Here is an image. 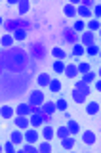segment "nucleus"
I'll list each match as a JSON object with an SVG mask.
<instances>
[{
	"label": "nucleus",
	"instance_id": "32",
	"mask_svg": "<svg viewBox=\"0 0 101 153\" xmlns=\"http://www.w3.org/2000/svg\"><path fill=\"white\" fill-rule=\"evenodd\" d=\"M12 36H13V40H15V42H25L27 36H29V33L25 31V29H15V31L12 33Z\"/></svg>",
	"mask_w": 101,
	"mask_h": 153
},
{
	"label": "nucleus",
	"instance_id": "3",
	"mask_svg": "<svg viewBox=\"0 0 101 153\" xmlns=\"http://www.w3.org/2000/svg\"><path fill=\"white\" fill-rule=\"evenodd\" d=\"M99 111H101V103H99L97 96L86 100V103H84V115L86 117H97Z\"/></svg>",
	"mask_w": 101,
	"mask_h": 153
},
{
	"label": "nucleus",
	"instance_id": "6",
	"mask_svg": "<svg viewBox=\"0 0 101 153\" xmlns=\"http://www.w3.org/2000/svg\"><path fill=\"white\" fill-rule=\"evenodd\" d=\"M54 79L48 71H40L36 76H35V84H36V88H40V90H46L48 88V84H50V80Z\"/></svg>",
	"mask_w": 101,
	"mask_h": 153
},
{
	"label": "nucleus",
	"instance_id": "18",
	"mask_svg": "<svg viewBox=\"0 0 101 153\" xmlns=\"http://www.w3.org/2000/svg\"><path fill=\"white\" fill-rule=\"evenodd\" d=\"M12 124L19 130H25V128L31 126V121H29V117H23V115H15V117L12 119Z\"/></svg>",
	"mask_w": 101,
	"mask_h": 153
},
{
	"label": "nucleus",
	"instance_id": "34",
	"mask_svg": "<svg viewBox=\"0 0 101 153\" xmlns=\"http://www.w3.org/2000/svg\"><path fill=\"white\" fill-rule=\"evenodd\" d=\"M73 31L78 33V35L84 33L86 31V21H82V19H74V21H73Z\"/></svg>",
	"mask_w": 101,
	"mask_h": 153
},
{
	"label": "nucleus",
	"instance_id": "15",
	"mask_svg": "<svg viewBox=\"0 0 101 153\" xmlns=\"http://www.w3.org/2000/svg\"><path fill=\"white\" fill-rule=\"evenodd\" d=\"M54 102H55V109H57V113L67 111V109H69V105H71L69 98H67L65 94H57V98L54 100Z\"/></svg>",
	"mask_w": 101,
	"mask_h": 153
},
{
	"label": "nucleus",
	"instance_id": "10",
	"mask_svg": "<svg viewBox=\"0 0 101 153\" xmlns=\"http://www.w3.org/2000/svg\"><path fill=\"white\" fill-rule=\"evenodd\" d=\"M46 90H48L50 94H54V96L63 94V80H61V76H54V79L50 80V84H48Z\"/></svg>",
	"mask_w": 101,
	"mask_h": 153
},
{
	"label": "nucleus",
	"instance_id": "17",
	"mask_svg": "<svg viewBox=\"0 0 101 153\" xmlns=\"http://www.w3.org/2000/svg\"><path fill=\"white\" fill-rule=\"evenodd\" d=\"M69 57L71 59H84V46L80 44V42L73 44L71 50H69Z\"/></svg>",
	"mask_w": 101,
	"mask_h": 153
},
{
	"label": "nucleus",
	"instance_id": "19",
	"mask_svg": "<svg viewBox=\"0 0 101 153\" xmlns=\"http://www.w3.org/2000/svg\"><path fill=\"white\" fill-rule=\"evenodd\" d=\"M40 111L44 113V115H48V117H54V115L57 113V109H55V102H54V100H48V98H46V102L40 105Z\"/></svg>",
	"mask_w": 101,
	"mask_h": 153
},
{
	"label": "nucleus",
	"instance_id": "14",
	"mask_svg": "<svg viewBox=\"0 0 101 153\" xmlns=\"http://www.w3.org/2000/svg\"><path fill=\"white\" fill-rule=\"evenodd\" d=\"M71 88H76V90H80L86 98H92V86L90 84H84L80 79H74L73 82H71Z\"/></svg>",
	"mask_w": 101,
	"mask_h": 153
},
{
	"label": "nucleus",
	"instance_id": "29",
	"mask_svg": "<svg viewBox=\"0 0 101 153\" xmlns=\"http://www.w3.org/2000/svg\"><path fill=\"white\" fill-rule=\"evenodd\" d=\"M63 16L67 17V19H73V21H74V19H76V8L73 6V4H63Z\"/></svg>",
	"mask_w": 101,
	"mask_h": 153
},
{
	"label": "nucleus",
	"instance_id": "8",
	"mask_svg": "<svg viewBox=\"0 0 101 153\" xmlns=\"http://www.w3.org/2000/svg\"><path fill=\"white\" fill-rule=\"evenodd\" d=\"M78 42L82 46H92V44H99L97 42V35L92 31H84V33H80V36H78Z\"/></svg>",
	"mask_w": 101,
	"mask_h": 153
},
{
	"label": "nucleus",
	"instance_id": "25",
	"mask_svg": "<svg viewBox=\"0 0 101 153\" xmlns=\"http://www.w3.org/2000/svg\"><path fill=\"white\" fill-rule=\"evenodd\" d=\"M76 71H78V75H84V73H88V71H92V61L78 59V63H76Z\"/></svg>",
	"mask_w": 101,
	"mask_h": 153
},
{
	"label": "nucleus",
	"instance_id": "35",
	"mask_svg": "<svg viewBox=\"0 0 101 153\" xmlns=\"http://www.w3.org/2000/svg\"><path fill=\"white\" fill-rule=\"evenodd\" d=\"M19 151H25V153H38V147H36V143H27V142H23V146L19 147Z\"/></svg>",
	"mask_w": 101,
	"mask_h": 153
},
{
	"label": "nucleus",
	"instance_id": "13",
	"mask_svg": "<svg viewBox=\"0 0 101 153\" xmlns=\"http://www.w3.org/2000/svg\"><path fill=\"white\" fill-rule=\"evenodd\" d=\"M67 98H69V102H73V103H76V105H84L86 100H88L82 92H80V90H76V88H71Z\"/></svg>",
	"mask_w": 101,
	"mask_h": 153
},
{
	"label": "nucleus",
	"instance_id": "5",
	"mask_svg": "<svg viewBox=\"0 0 101 153\" xmlns=\"http://www.w3.org/2000/svg\"><path fill=\"white\" fill-rule=\"evenodd\" d=\"M13 117H15V109H13V105H10V103H2V105H0V121L12 123Z\"/></svg>",
	"mask_w": 101,
	"mask_h": 153
},
{
	"label": "nucleus",
	"instance_id": "33",
	"mask_svg": "<svg viewBox=\"0 0 101 153\" xmlns=\"http://www.w3.org/2000/svg\"><path fill=\"white\" fill-rule=\"evenodd\" d=\"M2 149H4V153H15V151H19V149H17V146H15V143H12V142L8 140V138L2 142Z\"/></svg>",
	"mask_w": 101,
	"mask_h": 153
},
{
	"label": "nucleus",
	"instance_id": "23",
	"mask_svg": "<svg viewBox=\"0 0 101 153\" xmlns=\"http://www.w3.org/2000/svg\"><path fill=\"white\" fill-rule=\"evenodd\" d=\"M15 44V40H13L12 33H2L0 35V48H12Z\"/></svg>",
	"mask_w": 101,
	"mask_h": 153
},
{
	"label": "nucleus",
	"instance_id": "37",
	"mask_svg": "<svg viewBox=\"0 0 101 153\" xmlns=\"http://www.w3.org/2000/svg\"><path fill=\"white\" fill-rule=\"evenodd\" d=\"M17 2H19V0H10L8 6H15V8H17Z\"/></svg>",
	"mask_w": 101,
	"mask_h": 153
},
{
	"label": "nucleus",
	"instance_id": "26",
	"mask_svg": "<svg viewBox=\"0 0 101 153\" xmlns=\"http://www.w3.org/2000/svg\"><path fill=\"white\" fill-rule=\"evenodd\" d=\"M99 56V44H92V46H84V57L92 59V57Z\"/></svg>",
	"mask_w": 101,
	"mask_h": 153
},
{
	"label": "nucleus",
	"instance_id": "38",
	"mask_svg": "<svg viewBox=\"0 0 101 153\" xmlns=\"http://www.w3.org/2000/svg\"><path fill=\"white\" fill-rule=\"evenodd\" d=\"M2 25H4V17L0 16V27H2Z\"/></svg>",
	"mask_w": 101,
	"mask_h": 153
},
{
	"label": "nucleus",
	"instance_id": "31",
	"mask_svg": "<svg viewBox=\"0 0 101 153\" xmlns=\"http://www.w3.org/2000/svg\"><path fill=\"white\" fill-rule=\"evenodd\" d=\"M99 29H101L99 19H88V21H86V31H92V33H95V35H97Z\"/></svg>",
	"mask_w": 101,
	"mask_h": 153
},
{
	"label": "nucleus",
	"instance_id": "16",
	"mask_svg": "<svg viewBox=\"0 0 101 153\" xmlns=\"http://www.w3.org/2000/svg\"><path fill=\"white\" fill-rule=\"evenodd\" d=\"M76 140H78V138H74V136H67V138H63V140H57V142H59V149L73 151L76 147Z\"/></svg>",
	"mask_w": 101,
	"mask_h": 153
},
{
	"label": "nucleus",
	"instance_id": "11",
	"mask_svg": "<svg viewBox=\"0 0 101 153\" xmlns=\"http://www.w3.org/2000/svg\"><path fill=\"white\" fill-rule=\"evenodd\" d=\"M65 124H67V128H69L71 136L78 138V134L82 132V124H80V121H76L74 117H71V119H67V121H65Z\"/></svg>",
	"mask_w": 101,
	"mask_h": 153
},
{
	"label": "nucleus",
	"instance_id": "2",
	"mask_svg": "<svg viewBox=\"0 0 101 153\" xmlns=\"http://www.w3.org/2000/svg\"><path fill=\"white\" fill-rule=\"evenodd\" d=\"M44 102H46V92L40 90V88H32L31 92L27 94V103L31 105V107H40Z\"/></svg>",
	"mask_w": 101,
	"mask_h": 153
},
{
	"label": "nucleus",
	"instance_id": "24",
	"mask_svg": "<svg viewBox=\"0 0 101 153\" xmlns=\"http://www.w3.org/2000/svg\"><path fill=\"white\" fill-rule=\"evenodd\" d=\"M67 136H71L67 124H65V123L57 124V126H55V140H63V138H67Z\"/></svg>",
	"mask_w": 101,
	"mask_h": 153
},
{
	"label": "nucleus",
	"instance_id": "12",
	"mask_svg": "<svg viewBox=\"0 0 101 153\" xmlns=\"http://www.w3.org/2000/svg\"><path fill=\"white\" fill-rule=\"evenodd\" d=\"M78 71H76V63H73V61H69L65 67V71H63V79L65 80H69V82H73L74 79H78Z\"/></svg>",
	"mask_w": 101,
	"mask_h": 153
},
{
	"label": "nucleus",
	"instance_id": "20",
	"mask_svg": "<svg viewBox=\"0 0 101 153\" xmlns=\"http://www.w3.org/2000/svg\"><path fill=\"white\" fill-rule=\"evenodd\" d=\"M65 67H67V61H65V59H54V61H52V75L63 76Z\"/></svg>",
	"mask_w": 101,
	"mask_h": 153
},
{
	"label": "nucleus",
	"instance_id": "39",
	"mask_svg": "<svg viewBox=\"0 0 101 153\" xmlns=\"http://www.w3.org/2000/svg\"><path fill=\"white\" fill-rule=\"evenodd\" d=\"M0 134H2V126H0Z\"/></svg>",
	"mask_w": 101,
	"mask_h": 153
},
{
	"label": "nucleus",
	"instance_id": "27",
	"mask_svg": "<svg viewBox=\"0 0 101 153\" xmlns=\"http://www.w3.org/2000/svg\"><path fill=\"white\" fill-rule=\"evenodd\" d=\"M36 147H38V153H52L54 151V143L48 142V140H40L36 143Z\"/></svg>",
	"mask_w": 101,
	"mask_h": 153
},
{
	"label": "nucleus",
	"instance_id": "36",
	"mask_svg": "<svg viewBox=\"0 0 101 153\" xmlns=\"http://www.w3.org/2000/svg\"><path fill=\"white\" fill-rule=\"evenodd\" d=\"M92 88H94V94H99L101 92V80H99V76L92 82Z\"/></svg>",
	"mask_w": 101,
	"mask_h": 153
},
{
	"label": "nucleus",
	"instance_id": "30",
	"mask_svg": "<svg viewBox=\"0 0 101 153\" xmlns=\"http://www.w3.org/2000/svg\"><path fill=\"white\" fill-rule=\"evenodd\" d=\"M78 79H80V80H82V82H84V84H90V86H92V82H94V80H95V79H97V73H95V71L92 69V71H88V73H84V75H80V76H78Z\"/></svg>",
	"mask_w": 101,
	"mask_h": 153
},
{
	"label": "nucleus",
	"instance_id": "1",
	"mask_svg": "<svg viewBox=\"0 0 101 153\" xmlns=\"http://www.w3.org/2000/svg\"><path fill=\"white\" fill-rule=\"evenodd\" d=\"M78 138L84 147H97V143H99V134L97 130H92V128H82Z\"/></svg>",
	"mask_w": 101,
	"mask_h": 153
},
{
	"label": "nucleus",
	"instance_id": "7",
	"mask_svg": "<svg viewBox=\"0 0 101 153\" xmlns=\"http://www.w3.org/2000/svg\"><path fill=\"white\" fill-rule=\"evenodd\" d=\"M23 138H25V142L27 143H38L40 142V130L35 126H29L23 130Z\"/></svg>",
	"mask_w": 101,
	"mask_h": 153
},
{
	"label": "nucleus",
	"instance_id": "22",
	"mask_svg": "<svg viewBox=\"0 0 101 153\" xmlns=\"http://www.w3.org/2000/svg\"><path fill=\"white\" fill-rule=\"evenodd\" d=\"M50 54H52L54 59H65L67 61V57H69V52H67L63 46H52Z\"/></svg>",
	"mask_w": 101,
	"mask_h": 153
},
{
	"label": "nucleus",
	"instance_id": "4",
	"mask_svg": "<svg viewBox=\"0 0 101 153\" xmlns=\"http://www.w3.org/2000/svg\"><path fill=\"white\" fill-rule=\"evenodd\" d=\"M40 140H48V142H54L55 140V126L50 123H44L40 128Z\"/></svg>",
	"mask_w": 101,
	"mask_h": 153
},
{
	"label": "nucleus",
	"instance_id": "21",
	"mask_svg": "<svg viewBox=\"0 0 101 153\" xmlns=\"http://www.w3.org/2000/svg\"><path fill=\"white\" fill-rule=\"evenodd\" d=\"M13 109H15V115H23V117H29V115L35 111V107H31V105L27 103V100L25 102H19Z\"/></svg>",
	"mask_w": 101,
	"mask_h": 153
},
{
	"label": "nucleus",
	"instance_id": "9",
	"mask_svg": "<svg viewBox=\"0 0 101 153\" xmlns=\"http://www.w3.org/2000/svg\"><path fill=\"white\" fill-rule=\"evenodd\" d=\"M8 140L12 142V143H15V146H17V149H19V147L23 146V142H25V138H23V130H19V128L13 126L12 130L8 132Z\"/></svg>",
	"mask_w": 101,
	"mask_h": 153
},
{
	"label": "nucleus",
	"instance_id": "28",
	"mask_svg": "<svg viewBox=\"0 0 101 153\" xmlns=\"http://www.w3.org/2000/svg\"><path fill=\"white\" fill-rule=\"evenodd\" d=\"M31 12V2L29 0H19L17 2V16H27Z\"/></svg>",
	"mask_w": 101,
	"mask_h": 153
}]
</instances>
